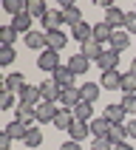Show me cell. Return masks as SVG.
Returning a JSON list of instances; mask_svg holds the SVG:
<instances>
[{
    "label": "cell",
    "instance_id": "1",
    "mask_svg": "<svg viewBox=\"0 0 136 150\" xmlns=\"http://www.w3.org/2000/svg\"><path fill=\"white\" fill-rule=\"evenodd\" d=\"M59 65H62V62H59V54H57V51H48V48H45L40 57H37V68L45 71V74H54Z\"/></svg>",
    "mask_w": 136,
    "mask_h": 150
},
{
    "label": "cell",
    "instance_id": "2",
    "mask_svg": "<svg viewBox=\"0 0 136 150\" xmlns=\"http://www.w3.org/2000/svg\"><path fill=\"white\" fill-rule=\"evenodd\" d=\"M23 45H25V48H31V51H40V54H42V51L48 48L45 31H28V34L23 37Z\"/></svg>",
    "mask_w": 136,
    "mask_h": 150
},
{
    "label": "cell",
    "instance_id": "3",
    "mask_svg": "<svg viewBox=\"0 0 136 150\" xmlns=\"http://www.w3.org/2000/svg\"><path fill=\"white\" fill-rule=\"evenodd\" d=\"M57 113H59V108L54 105V102H40V105H37V125H45V122L54 125Z\"/></svg>",
    "mask_w": 136,
    "mask_h": 150
},
{
    "label": "cell",
    "instance_id": "4",
    "mask_svg": "<svg viewBox=\"0 0 136 150\" xmlns=\"http://www.w3.org/2000/svg\"><path fill=\"white\" fill-rule=\"evenodd\" d=\"M96 68H99L102 74H105V71H116V68H119V54H116V51H110V48H105V51H102V57L96 59Z\"/></svg>",
    "mask_w": 136,
    "mask_h": 150
},
{
    "label": "cell",
    "instance_id": "5",
    "mask_svg": "<svg viewBox=\"0 0 136 150\" xmlns=\"http://www.w3.org/2000/svg\"><path fill=\"white\" fill-rule=\"evenodd\" d=\"M59 93H62V88H59L54 79H45V82L40 85V96H42V102H54V105H57V102H59Z\"/></svg>",
    "mask_w": 136,
    "mask_h": 150
},
{
    "label": "cell",
    "instance_id": "6",
    "mask_svg": "<svg viewBox=\"0 0 136 150\" xmlns=\"http://www.w3.org/2000/svg\"><path fill=\"white\" fill-rule=\"evenodd\" d=\"M45 40H48V51H62L68 45V34L62 31V28H57V31H45Z\"/></svg>",
    "mask_w": 136,
    "mask_h": 150
},
{
    "label": "cell",
    "instance_id": "7",
    "mask_svg": "<svg viewBox=\"0 0 136 150\" xmlns=\"http://www.w3.org/2000/svg\"><path fill=\"white\" fill-rule=\"evenodd\" d=\"M105 48H110V51H116V54H122L125 48H130V34L122 28V31H113V37H110V42L105 45Z\"/></svg>",
    "mask_w": 136,
    "mask_h": 150
},
{
    "label": "cell",
    "instance_id": "8",
    "mask_svg": "<svg viewBox=\"0 0 136 150\" xmlns=\"http://www.w3.org/2000/svg\"><path fill=\"white\" fill-rule=\"evenodd\" d=\"M79 102H82L79 88H74V85H71V88H62V93H59V105H62V108H76Z\"/></svg>",
    "mask_w": 136,
    "mask_h": 150
},
{
    "label": "cell",
    "instance_id": "9",
    "mask_svg": "<svg viewBox=\"0 0 136 150\" xmlns=\"http://www.w3.org/2000/svg\"><path fill=\"white\" fill-rule=\"evenodd\" d=\"M62 23H65V14H62V8H48V14L42 17V25H45V31H57Z\"/></svg>",
    "mask_w": 136,
    "mask_h": 150
},
{
    "label": "cell",
    "instance_id": "10",
    "mask_svg": "<svg viewBox=\"0 0 136 150\" xmlns=\"http://www.w3.org/2000/svg\"><path fill=\"white\" fill-rule=\"evenodd\" d=\"M99 85H102V91H122V74L119 71H105Z\"/></svg>",
    "mask_w": 136,
    "mask_h": 150
},
{
    "label": "cell",
    "instance_id": "11",
    "mask_svg": "<svg viewBox=\"0 0 136 150\" xmlns=\"http://www.w3.org/2000/svg\"><path fill=\"white\" fill-rule=\"evenodd\" d=\"M20 102L23 105H31V108H37L42 102V96H40V85H25L23 91H20Z\"/></svg>",
    "mask_w": 136,
    "mask_h": 150
},
{
    "label": "cell",
    "instance_id": "12",
    "mask_svg": "<svg viewBox=\"0 0 136 150\" xmlns=\"http://www.w3.org/2000/svg\"><path fill=\"white\" fill-rule=\"evenodd\" d=\"M17 122H23L25 127H34L37 125V108H31V105H17Z\"/></svg>",
    "mask_w": 136,
    "mask_h": 150
},
{
    "label": "cell",
    "instance_id": "13",
    "mask_svg": "<svg viewBox=\"0 0 136 150\" xmlns=\"http://www.w3.org/2000/svg\"><path fill=\"white\" fill-rule=\"evenodd\" d=\"M102 51H105V45H99V42L93 40H88V42H82V48H79V54H82L85 59H91V62H96V59L102 57Z\"/></svg>",
    "mask_w": 136,
    "mask_h": 150
},
{
    "label": "cell",
    "instance_id": "14",
    "mask_svg": "<svg viewBox=\"0 0 136 150\" xmlns=\"http://www.w3.org/2000/svg\"><path fill=\"white\" fill-rule=\"evenodd\" d=\"M105 23H108L113 31H122V28H125V11L116 8V6L108 8V11H105Z\"/></svg>",
    "mask_w": 136,
    "mask_h": 150
},
{
    "label": "cell",
    "instance_id": "15",
    "mask_svg": "<svg viewBox=\"0 0 136 150\" xmlns=\"http://www.w3.org/2000/svg\"><path fill=\"white\" fill-rule=\"evenodd\" d=\"M51 79H54L59 88H71V85H74V71H71L68 65H59L57 71L51 74Z\"/></svg>",
    "mask_w": 136,
    "mask_h": 150
},
{
    "label": "cell",
    "instance_id": "16",
    "mask_svg": "<svg viewBox=\"0 0 136 150\" xmlns=\"http://www.w3.org/2000/svg\"><path fill=\"white\" fill-rule=\"evenodd\" d=\"M11 25L17 28V34H28V31H34L31 25H34V17L28 14V11H23V14H17V17H11Z\"/></svg>",
    "mask_w": 136,
    "mask_h": 150
},
{
    "label": "cell",
    "instance_id": "17",
    "mask_svg": "<svg viewBox=\"0 0 136 150\" xmlns=\"http://www.w3.org/2000/svg\"><path fill=\"white\" fill-rule=\"evenodd\" d=\"M71 37H74L76 42H88L93 37V25L85 23V20H82V23H76V25H71Z\"/></svg>",
    "mask_w": 136,
    "mask_h": 150
},
{
    "label": "cell",
    "instance_id": "18",
    "mask_svg": "<svg viewBox=\"0 0 136 150\" xmlns=\"http://www.w3.org/2000/svg\"><path fill=\"white\" fill-rule=\"evenodd\" d=\"M102 116L108 119L110 125H125V108H122V105H113V102H110L108 108H105V113H102Z\"/></svg>",
    "mask_w": 136,
    "mask_h": 150
},
{
    "label": "cell",
    "instance_id": "19",
    "mask_svg": "<svg viewBox=\"0 0 136 150\" xmlns=\"http://www.w3.org/2000/svg\"><path fill=\"white\" fill-rule=\"evenodd\" d=\"M68 136H71V142H82V139L91 136V125H88V122H76V119H74V125L68 127Z\"/></svg>",
    "mask_w": 136,
    "mask_h": 150
},
{
    "label": "cell",
    "instance_id": "20",
    "mask_svg": "<svg viewBox=\"0 0 136 150\" xmlns=\"http://www.w3.org/2000/svg\"><path fill=\"white\" fill-rule=\"evenodd\" d=\"M59 8H62V14H65V23H68V25L82 23V11H79L71 0H62V6H59Z\"/></svg>",
    "mask_w": 136,
    "mask_h": 150
},
{
    "label": "cell",
    "instance_id": "21",
    "mask_svg": "<svg viewBox=\"0 0 136 150\" xmlns=\"http://www.w3.org/2000/svg\"><path fill=\"white\" fill-rule=\"evenodd\" d=\"M110 37H113V28H110L105 20H102V23H93V40L99 42V45H108Z\"/></svg>",
    "mask_w": 136,
    "mask_h": 150
},
{
    "label": "cell",
    "instance_id": "22",
    "mask_svg": "<svg viewBox=\"0 0 136 150\" xmlns=\"http://www.w3.org/2000/svg\"><path fill=\"white\" fill-rule=\"evenodd\" d=\"M71 113H74L76 122H88V125H91V119H93V105H91V102H79L76 108H71Z\"/></svg>",
    "mask_w": 136,
    "mask_h": 150
},
{
    "label": "cell",
    "instance_id": "23",
    "mask_svg": "<svg viewBox=\"0 0 136 150\" xmlns=\"http://www.w3.org/2000/svg\"><path fill=\"white\" fill-rule=\"evenodd\" d=\"M25 85H28V82H25V76H23V74H17V71H14V74H8L6 79H3V88H6V91H11V93H14V91L20 93Z\"/></svg>",
    "mask_w": 136,
    "mask_h": 150
},
{
    "label": "cell",
    "instance_id": "24",
    "mask_svg": "<svg viewBox=\"0 0 136 150\" xmlns=\"http://www.w3.org/2000/svg\"><path fill=\"white\" fill-rule=\"evenodd\" d=\"M79 93H82V102H96L99 99V93H102V85L99 82H85L82 88H79Z\"/></svg>",
    "mask_w": 136,
    "mask_h": 150
},
{
    "label": "cell",
    "instance_id": "25",
    "mask_svg": "<svg viewBox=\"0 0 136 150\" xmlns=\"http://www.w3.org/2000/svg\"><path fill=\"white\" fill-rule=\"evenodd\" d=\"M68 68L74 71V76H82L88 68H91V59H85L82 54H74V57L68 59Z\"/></svg>",
    "mask_w": 136,
    "mask_h": 150
},
{
    "label": "cell",
    "instance_id": "26",
    "mask_svg": "<svg viewBox=\"0 0 136 150\" xmlns=\"http://www.w3.org/2000/svg\"><path fill=\"white\" fill-rule=\"evenodd\" d=\"M71 125H74V113H71V108H59L57 119H54V127L68 133V127H71Z\"/></svg>",
    "mask_w": 136,
    "mask_h": 150
},
{
    "label": "cell",
    "instance_id": "27",
    "mask_svg": "<svg viewBox=\"0 0 136 150\" xmlns=\"http://www.w3.org/2000/svg\"><path fill=\"white\" fill-rule=\"evenodd\" d=\"M110 133V122L105 116H93L91 119V139L93 136H108Z\"/></svg>",
    "mask_w": 136,
    "mask_h": 150
},
{
    "label": "cell",
    "instance_id": "28",
    "mask_svg": "<svg viewBox=\"0 0 136 150\" xmlns=\"http://www.w3.org/2000/svg\"><path fill=\"white\" fill-rule=\"evenodd\" d=\"M25 11H28L34 20H42V17L48 14V8H45L42 0H25Z\"/></svg>",
    "mask_w": 136,
    "mask_h": 150
},
{
    "label": "cell",
    "instance_id": "29",
    "mask_svg": "<svg viewBox=\"0 0 136 150\" xmlns=\"http://www.w3.org/2000/svg\"><path fill=\"white\" fill-rule=\"evenodd\" d=\"M23 144L25 147H40L42 144V130H40V125H34V127H28V133H25V139H23Z\"/></svg>",
    "mask_w": 136,
    "mask_h": 150
},
{
    "label": "cell",
    "instance_id": "30",
    "mask_svg": "<svg viewBox=\"0 0 136 150\" xmlns=\"http://www.w3.org/2000/svg\"><path fill=\"white\" fill-rule=\"evenodd\" d=\"M17 37H20V34H17V28H14L11 23L0 28V45H14V42H17Z\"/></svg>",
    "mask_w": 136,
    "mask_h": 150
},
{
    "label": "cell",
    "instance_id": "31",
    "mask_svg": "<svg viewBox=\"0 0 136 150\" xmlns=\"http://www.w3.org/2000/svg\"><path fill=\"white\" fill-rule=\"evenodd\" d=\"M6 133L11 136V139H25L28 127H25L23 122H17V119H14V122H8V125H6Z\"/></svg>",
    "mask_w": 136,
    "mask_h": 150
},
{
    "label": "cell",
    "instance_id": "32",
    "mask_svg": "<svg viewBox=\"0 0 136 150\" xmlns=\"http://www.w3.org/2000/svg\"><path fill=\"white\" fill-rule=\"evenodd\" d=\"M17 59V51H14V45H0V65L3 68H8L11 62Z\"/></svg>",
    "mask_w": 136,
    "mask_h": 150
},
{
    "label": "cell",
    "instance_id": "33",
    "mask_svg": "<svg viewBox=\"0 0 136 150\" xmlns=\"http://www.w3.org/2000/svg\"><path fill=\"white\" fill-rule=\"evenodd\" d=\"M108 139H110L113 144H122V142L127 139V127H125V125H110V133H108Z\"/></svg>",
    "mask_w": 136,
    "mask_h": 150
},
{
    "label": "cell",
    "instance_id": "34",
    "mask_svg": "<svg viewBox=\"0 0 136 150\" xmlns=\"http://www.w3.org/2000/svg\"><path fill=\"white\" fill-rule=\"evenodd\" d=\"M122 93H136V74L133 71L122 74Z\"/></svg>",
    "mask_w": 136,
    "mask_h": 150
},
{
    "label": "cell",
    "instance_id": "35",
    "mask_svg": "<svg viewBox=\"0 0 136 150\" xmlns=\"http://www.w3.org/2000/svg\"><path fill=\"white\" fill-rule=\"evenodd\" d=\"M3 8H6L11 17H17V14H23V11H25V3H23V0H6Z\"/></svg>",
    "mask_w": 136,
    "mask_h": 150
},
{
    "label": "cell",
    "instance_id": "36",
    "mask_svg": "<svg viewBox=\"0 0 136 150\" xmlns=\"http://www.w3.org/2000/svg\"><path fill=\"white\" fill-rule=\"evenodd\" d=\"M91 150H113V142L108 136H93L91 139Z\"/></svg>",
    "mask_w": 136,
    "mask_h": 150
},
{
    "label": "cell",
    "instance_id": "37",
    "mask_svg": "<svg viewBox=\"0 0 136 150\" xmlns=\"http://www.w3.org/2000/svg\"><path fill=\"white\" fill-rule=\"evenodd\" d=\"M119 105L125 108V113H133V116H136V93H125Z\"/></svg>",
    "mask_w": 136,
    "mask_h": 150
},
{
    "label": "cell",
    "instance_id": "38",
    "mask_svg": "<svg viewBox=\"0 0 136 150\" xmlns=\"http://www.w3.org/2000/svg\"><path fill=\"white\" fill-rule=\"evenodd\" d=\"M125 31L130 37L136 34V11H125Z\"/></svg>",
    "mask_w": 136,
    "mask_h": 150
},
{
    "label": "cell",
    "instance_id": "39",
    "mask_svg": "<svg viewBox=\"0 0 136 150\" xmlns=\"http://www.w3.org/2000/svg\"><path fill=\"white\" fill-rule=\"evenodd\" d=\"M11 108H14V93L3 91V96H0V110H11Z\"/></svg>",
    "mask_w": 136,
    "mask_h": 150
},
{
    "label": "cell",
    "instance_id": "40",
    "mask_svg": "<svg viewBox=\"0 0 136 150\" xmlns=\"http://www.w3.org/2000/svg\"><path fill=\"white\" fill-rule=\"evenodd\" d=\"M0 150H11V136H8L6 130L0 133Z\"/></svg>",
    "mask_w": 136,
    "mask_h": 150
},
{
    "label": "cell",
    "instance_id": "41",
    "mask_svg": "<svg viewBox=\"0 0 136 150\" xmlns=\"http://www.w3.org/2000/svg\"><path fill=\"white\" fill-rule=\"evenodd\" d=\"M59 150H82V144L79 142H71V139H68V142H62V147Z\"/></svg>",
    "mask_w": 136,
    "mask_h": 150
},
{
    "label": "cell",
    "instance_id": "42",
    "mask_svg": "<svg viewBox=\"0 0 136 150\" xmlns=\"http://www.w3.org/2000/svg\"><path fill=\"white\" fill-rule=\"evenodd\" d=\"M125 127H127V136H136V116L130 122H125Z\"/></svg>",
    "mask_w": 136,
    "mask_h": 150
},
{
    "label": "cell",
    "instance_id": "43",
    "mask_svg": "<svg viewBox=\"0 0 136 150\" xmlns=\"http://www.w3.org/2000/svg\"><path fill=\"white\" fill-rule=\"evenodd\" d=\"M113 150H133V147H130L127 142H122V144H113Z\"/></svg>",
    "mask_w": 136,
    "mask_h": 150
},
{
    "label": "cell",
    "instance_id": "44",
    "mask_svg": "<svg viewBox=\"0 0 136 150\" xmlns=\"http://www.w3.org/2000/svg\"><path fill=\"white\" fill-rule=\"evenodd\" d=\"M130 71H133V74H136V59H133V62H130Z\"/></svg>",
    "mask_w": 136,
    "mask_h": 150
}]
</instances>
